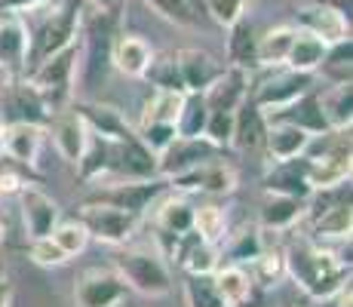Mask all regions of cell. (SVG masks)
<instances>
[{"instance_id": "39", "label": "cell", "mask_w": 353, "mask_h": 307, "mask_svg": "<svg viewBox=\"0 0 353 307\" xmlns=\"http://www.w3.org/2000/svg\"><path fill=\"white\" fill-rule=\"evenodd\" d=\"M203 135H206L209 141H215L219 148L228 145L230 135H234V111H209Z\"/></svg>"}, {"instance_id": "18", "label": "cell", "mask_w": 353, "mask_h": 307, "mask_svg": "<svg viewBox=\"0 0 353 307\" xmlns=\"http://www.w3.org/2000/svg\"><path fill=\"white\" fill-rule=\"evenodd\" d=\"M179 68H181L185 92H203L221 74V65L203 50H181L179 52Z\"/></svg>"}, {"instance_id": "4", "label": "cell", "mask_w": 353, "mask_h": 307, "mask_svg": "<svg viewBox=\"0 0 353 307\" xmlns=\"http://www.w3.org/2000/svg\"><path fill=\"white\" fill-rule=\"evenodd\" d=\"M77 71V40L68 43L65 50L46 56L40 65H34L28 71V83H34V90L50 101H62L68 95V86H71V77Z\"/></svg>"}, {"instance_id": "3", "label": "cell", "mask_w": 353, "mask_h": 307, "mask_svg": "<svg viewBox=\"0 0 353 307\" xmlns=\"http://www.w3.org/2000/svg\"><path fill=\"white\" fill-rule=\"evenodd\" d=\"M286 264H289L292 277H295L314 298L335 295L350 274V264L338 261V258H332L329 252L316 249V246H307V243L292 246L289 255H286Z\"/></svg>"}, {"instance_id": "21", "label": "cell", "mask_w": 353, "mask_h": 307, "mask_svg": "<svg viewBox=\"0 0 353 307\" xmlns=\"http://www.w3.org/2000/svg\"><path fill=\"white\" fill-rule=\"evenodd\" d=\"M151 46L145 37L139 34H126V37H114V50H111V65H117L123 74L141 77L145 68L151 65Z\"/></svg>"}, {"instance_id": "28", "label": "cell", "mask_w": 353, "mask_h": 307, "mask_svg": "<svg viewBox=\"0 0 353 307\" xmlns=\"http://www.w3.org/2000/svg\"><path fill=\"white\" fill-rule=\"evenodd\" d=\"M295 31L292 25H280V28L268 31L264 37H258V52H255V65H280L289 56V46L295 40Z\"/></svg>"}, {"instance_id": "5", "label": "cell", "mask_w": 353, "mask_h": 307, "mask_svg": "<svg viewBox=\"0 0 353 307\" xmlns=\"http://www.w3.org/2000/svg\"><path fill=\"white\" fill-rule=\"evenodd\" d=\"M108 169L126 179H151L157 175V157L139 135L126 129L117 139H108Z\"/></svg>"}, {"instance_id": "38", "label": "cell", "mask_w": 353, "mask_h": 307, "mask_svg": "<svg viewBox=\"0 0 353 307\" xmlns=\"http://www.w3.org/2000/svg\"><path fill=\"white\" fill-rule=\"evenodd\" d=\"M160 228L166 234H191L194 230V209L188 203H169L160 212Z\"/></svg>"}, {"instance_id": "48", "label": "cell", "mask_w": 353, "mask_h": 307, "mask_svg": "<svg viewBox=\"0 0 353 307\" xmlns=\"http://www.w3.org/2000/svg\"><path fill=\"white\" fill-rule=\"evenodd\" d=\"M6 298H10V277L0 268V307H6Z\"/></svg>"}, {"instance_id": "47", "label": "cell", "mask_w": 353, "mask_h": 307, "mask_svg": "<svg viewBox=\"0 0 353 307\" xmlns=\"http://www.w3.org/2000/svg\"><path fill=\"white\" fill-rule=\"evenodd\" d=\"M323 3H329L332 10H335V12H341V16L350 22V0H323Z\"/></svg>"}, {"instance_id": "27", "label": "cell", "mask_w": 353, "mask_h": 307, "mask_svg": "<svg viewBox=\"0 0 353 307\" xmlns=\"http://www.w3.org/2000/svg\"><path fill=\"white\" fill-rule=\"evenodd\" d=\"M323 117L329 123V129H350L353 117V90L350 83H335V90L320 95Z\"/></svg>"}, {"instance_id": "22", "label": "cell", "mask_w": 353, "mask_h": 307, "mask_svg": "<svg viewBox=\"0 0 353 307\" xmlns=\"http://www.w3.org/2000/svg\"><path fill=\"white\" fill-rule=\"evenodd\" d=\"M0 145L6 154L19 163H31L40 148V126L37 123H3L0 129Z\"/></svg>"}, {"instance_id": "34", "label": "cell", "mask_w": 353, "mask_h": 307, "mask_svg": "<svg viewBox=\"0 0 353 307\" xmlns=\"http://www.w3.org/2000/svg\"><path fill=\"white\" fill-rule=\"evenodd\" d=\"M215 289H219L221 301L230 307V304H240L243 298H249L252 286H249V277L243 274L240 268H225L219 277H215Z\"/></svg>"}, {"instance_id": "30", "label": "cell", "mask_w": 353, "mask_h": 307, "mask_svg": "<svg viewBox=\"0 0 353 307\" xmlns=\"http://www.w3.org/2000/svg\"><path fill=\"white\" fill-rule=\"evenodd\" d=\"M86 135H90V126L83 123L80 114H71V117L56 123V145H59V151H62L68 160H77V157L83 154Z\"/></svg>"}, {"instance_id": "33", "label": "cell", "mask_w": 353, "mask_h": 307, "mask_svg": "<svg viewBox=\"0 0 353 307\" xmlns=\"http://www.w3.org/2000/svg\"><path fill=\"white\" fill-rule=\"evenodd\" d=\"M185 292H188V307H228L221 301L219 289H215L212 274H191Z\"/></svg>"}, {"instance_id": "19", "label": "cell", "mask_w": 353, "mask_h": 307, "mask_svg": "<svg viewBox=\"0 0 353 307\" xmlns=\"http://www.w3.org/2000/svg\"><path fill=\"white\" fill-rule=\"evenodd\" d=\"M22 209H25V224H28L31 240L46 237L52 230V224L59 221V206L37 188H25L22 190Z\"/></svg>"}, {"instance_id": "35", "label": "cell", "mask_w": 353, "mask_h": 307, "mask_svg": "<svg viewBox=\"0 0 353 307\" xmlns=\"http://www.w3.org/2000/svg\"><path fill=\"white\" fill-rule=\"evenodd\" d=\"M301 212V200H295V197H286V194H276L274 200L264 203L261 209V218L268 228H286L292 224Z\"/></svg>"}, {"instance_id": "7", "label": "cell", "mask_w": 353, "mask_h": 307, "mask_svg": "<svg viewBox=\"0 0 353 307\" xmlns=\"http://www.w3.org/2000/svg\"><path fill=\"white\" fill-rule=\"evenodd\" d=\"M221 148L215 141H209L206 135H194V139H185V135H175L166 148H163V157L157 160V172L163 175H181L188 169H196L203 163H209Z\"/></svg>"}, {"instance_id": "43", "label": "cell", "mask_w": 353, "mask_h": 307, "mask_svg": "<svg viewBox=\"0 0 353 307\" xmlns=\"http://www.w3.org/2000/svg\"><path fill=\"white\" fill-rule=\"evenodd\" d=\"M31 258L37 264H46V268H50V264H65L68 261V255L62 249H59L56 243H52V237L46 234V237H37V240L31 243Z\"/></svg>"}, {"instance_id": "26", "label": "cell", "mask_w": 353, "mask_h": 307, "mask_svg": "<svg viewBox=\"0 0 353 307\" xmlns=\"http://www.w3.org/2000/svg\"><path fill=\"white\" fill-rule=\"evenodd\" d=\"M141 77L151 80L157 90L185 92V83H181V68H179V52H160V56H151V65L145 68Z\"/></svg>"}, {"instance_id": "40", "label": "cell", "mask_w": 353, "mask_h": 307, "mask_svg": "<svg viewBox=\"0 0 353 307\" xmlns=\"http://www.w3.org/2000/svg\"><path fill=\"white\" fill-rule=\"evenodd\" d=\"M145 3H151L163 19H169V22H175V25H194L196 22L191 0H145Z\"/></svg>"}, {"instance_id": "15", "label": "cell", "mask_w": 353, "mask_h": 307, "mask_svg": "<svg viewBox=\"0 0 353 307\" xmlns=\"http://www.w3.org/2000/svg\"><path fill=\"white\" fill-rule=\"evenodd\" d=\"M298 25H301L304 31L316 34V37L325 40V43H335V40L350 37V22L341 16V12L332 10L329 3H323V0H314V3L301 6V10H298Z\"/></svg>"}, {"instance_id": "42", "label": "cell", "mask_w": 353, "mask_h": 307, "mask_svg": "<svg viewBox=\"0 0 353 307\" xmlns=\"http://www.w3.org/2000/svg\"><path fill=\"white\" fill-rule=\"evenodd\" d=\"M194 228H200L203 240H215L219 234H225V215L219 212L215 206L209 209H200V212H194Z\"/></svg>"}, {"instance_id": "24", "label": "cell", "mask_w": 353, "mask_h": 307, "mask_svg": "<svg viewBox=\"0 0 353 307\" xmlns=\"http://www.w3.org/2000/svg\"><path fill=\"white\" fill-rule=\"evenodd\" d=\"M325 46H329V43H325V40H320L316 34L298 28V31H295V40H292V46H289L286 65L295 68V71H310V74H314L316 68H320L323 56H325Z\"/></svg>"}, {"instance_id": "13", "label": "cell", "mask_w": 353, "mask_h": 307, "mask_svg": "<svg viewBox=\"0 0 353 307\" xmlns=\"http://www.w3.org/2000/svg\"><path fill=\"white\" fill-rule=\"evenodd\" d=\"M25 56H28V25L22 12L0 10V68L12 74L25 71Z\"/></svg>"}, {"instance_id": "41", "label": "cell", "mask_w": 353, "mask_h": 307, "mask_svg": "<svg viewBox=\"0 0 353 307\" xmlns=\"http://www.w3.org/2000/svg\"><path fill=\"white\" fill-rule=\"evenodd\" d=\"M175 135H179V132H175V123H145L139 139L145 141L151 151H163V148H166Z\"/></svg>"}, {"instance_id": "1", "label": "cell", "mask_w": 353, "mask_h": 307, "mask_svg": "<svg viewBox=\"0 0 353 307\" xmlns=\"http://www.w3.org/2000/svg\"><path fill=\"white\" fill-rule=\"evenodd\" d=\"M114 37H117V16L114 10H99L83 19V46L77 52L80 61V86L83 90H96L105 83L108 71H111V50Z\"/></svg>"}, {"instance_id": "36", "label": "cell", "mask_w": 353, "mask_h": 307, "mask_svg": "<svg viewBox=\"0 0 353 307\" xmlns=\"http://www.w3.org/2000/svg\"><path fill=\"white\" fill-rule=\"evenodd\" d=\"M50 237H52V243H56L68 258L77 255V252H83V249H86V240H90V234H86V228H83L80 221H65V224H59L56 230H50Z\"/></svg>"}, {"instance_id": "23", "label": "cell", "mask_w": 353, "mask_h": 307, "mask_svg": "<svg viewBox=\"0 0 353 307\" xmlns=\"http://www.w3.org/2000/svg\"><path fill=\"white\" fill-rule=\"evenodd\" d=\"M264 145H268L270 157H276V160H289V157H298L304 148L310 145V132L292 126V123H268Z\"/></svg>"}, {"instance_id": "10", "label": "cell", "mask_w": 353, "mask_h": 307, "mask_svg": "<svg viewBox=\"0 0 353 307\" xmlns=\"http://www.w3.org/2000/svg\"><path fill=\"white\" fill-rule=\"evenodd\" d=\"M0 120L3 123H37L43 126L50 120L46 114V99L34 90V83L22 80V83H10L3 90V101H0Z\"/></svg>"}, {"instance_id": "29", "label": "cell", "mask_w": 353, "mask_h": 307, "mask_svg": "<svg viewBox=\"0 0 353 307\" xmlns=\"http://www.w3.org/2000/svg\"><path fill=\"white\" fill-rule=\"evenodd\" d=\"M206 117H209V108H206V101H203V92H188L185 99H181L179 117H175V132L185 135V139L203 135Z\"/></svg>"}, {"instance_id": "44", "label": "cell", "mask_w": 353, "mask_h": 307, "mask_svg": "<svg viewBox=\"0 0 353 307\" xmlns=\"http://www.w3.org/2000/svg\"><path fill=\"white\" fill-rule=\"evenodd\" d=\"M206 10L219 25H230V22H236V19L243 16L246 0H206Z\"/></svg>"}, {"instance_id": "2", "label": "cell", "mask_w": 353, "mask_h": 307, "mask_svg": "<svg viewBox=\"0 0 353 307\" xmlns=\"http://www.w3.org/2000/svg\"><path fill=\"white\" fill-rule=\"evenodd\" d=\"M80 10H83V0H62V3L52 6V12L40 16V22L34 25V28H28V56H25V71H31V68L40 65L46 56L65 50L68 43L77 40Z\"/></svg>"}, {"instance_id": "14", "label": "cell", "mask_w": 353, "mask_h": 307, "mask_svg": "<svg viewBox=\"0 0 353 307\" xmlns=\"http://www.w3.org/2000/svg\"><path fill=\"white\" fill-rule=\"evenodd\" d=\"M246 86H249L246 68L240 65L221 68L219 77L203 90V101H206L209 111H236V105L246 99Z\"/></svg>"}, {"instance_id": "17", "label": "cell", "mask_w": 353, "mask_h": 307, "mask_svg": "<svg viewBox=\"0 0 353 307\" xmlns=\"http://www.w3.org/2000/svg\"><path fill=\"white\" fill-rule=\"evenodd\" d=\"M268 184V190H274V194H286V197H295V200H304V197H310V181H307V157H301V160H295V157H289V160H280L274 166V172L264 179Z\"/></svg>"}, {"instance_id": "11", "label": "cell", "mask_w": 353, "mask_h": 307, "mask_svg": "<svg viewBox=\"0 0 353 307\" xmlns=\"http://www.w3.org/2000/svg\"><path fill=\"white\" fill-rule=\"evenodd\" d=\"M126 279L117 270L92 268L80 277L77 283V301L80 307H114L126 298Z\"/></svg>"}, {"instance_id": "8", "label": "cell", "mask_w": 353, "mask_h": 307, "mask_svg": "<svg viewBox=\"0 0 353 307\" xmlns=\"http://www.w3.org/2000/svg\"><path fill=\"white\" fill-rule=\"evenodd\" d=\"M264 120L268 123H292V126L304 129V132H329V123L323 117V105H320V92L307 90L298 99L286 101L276 108H261Z\"/></svg>"}, {"instance_id": "51", "label": "cell", "mask_w": 353, "mask_h": 307, "mask_svg": "<svg viewBox=\"0 0 353 307\" xmlns=\"http://www.w3.org/2000/svg\"><path fill=\"white\" fill-rule=\"evenodd\" d=\"M0 240H3V218H0Z\"/></svg>"}, {"instance_id": "50", "label": "cell", "mask_w": 353, "mask_h": 307, "mask_svg": "<svg viewBox=\"0 0 353 307\" xmlns=\"http://www.w3.org/2000/svg\"><path fill=\"white\" fill-rule=\"evenodd\" d=\"M92 3H96L99 10H114V6H117L120 0H92Z\"/></svg>"}, {"instance_id": "49", "label": "cell", "mask_w": 353, "mask_h": 307, "mask_svg": "<svg viewBox=\"0 0 353 307\" xmlns=\"http://www.w3.org/2000/svg\"><path fill=\"white\" fill-rule=\"evenodd\" d=\"M230 307H261V298H258L255 292H249V298H243L240 304H230Z\"/></svg>"}, {"instance_id": "12", "label": "cell", "mask_w": 353, "mask_h": 307, "mask_svg": "<svg viewBox=\"0 0 353 307\" xmlns=\"http://www.w3.org/2000/svg\"><path fill=\"white\" fill-rule=\"evenodd\" d=\"M314 90V74L310 71H276L270 80H264L258 86V92L252 95V101L258 108H276V105H286V101L298 99L301 92Z\"/></svg>"}, {"instance_id": "37", "label": "cell", "mask_w": 353, "mask_h": 307, "mask_svg": "<svg viewBox=\"0 0 353 307\" xmlns=\"http://www.w3.org/2000/svg\"><path fill=\"white\" fill-rule=\"evenodd\" d=\"M181 111V92H166L160 90L157 99H154V105L148 101V114H145V123H175ZM141 123V126H145Z\"/></svg>"}, {"instance_id": "32", "label": "cell", "mask_w": 353, "mask_h": 307, "mask_svg": "<svg viewBox=\"0 0 353 307\" xmlns=\"http://www.w3.org/2000/svg\"><path fill=\"white\" fill-rule=\"evenodd\" d=\"M77 114L83 117V123L92 129V132L105 135V139H117V135L126 132V123L120 120V114L114 108H96V105H77Z\"/></svg>"}, {"instance_id": "46", "label": "cell", "mask_w": 353, "mask_h": 307, "mask_svg": "<svg viewBox=\"0 0 353 307\" xmlns=\"http://www.w3.org/2000/svg\"><path fill=\"white\" fill-rule=\"evenodd\" d=\"M46 3V0H0V10H10V12H28L34 6Z\"/></svg>"}, {"instance_id": "6", "label": "cell", "mask_w": 353, "mask_h": 307, "mask_svg": "<svg viewBox=\"0 0 353 307\" xmlns=\"http://www.w3.org/2000/svg\"><path fill=\"white\" fill-rule=\"evenodd\" d=\"M120 277L126 279V286L145 292V295H166L172 289V279L169 270L163 268V261L157 255H148V252H126L117 258Z\"/></svg>"}, {"instance_id": "31", "label": "cell", "mask_w": 353, "mask_h": 307, "mask_svg": "<svg viewBox=\"0 0 353 307\" xmlns=\"http://www.w3.org/2000/svg\"><path fill=\"white\" fill-rule=\"evenodd\" d=\"M350 59H353V43L350 37H344L325 46L320 68L325 71V77L335 80V83H350Z\"/></svg>"}, {"instance_id": "20", "label": "cell", "mask_w": 353, "mask_h": 307, "mask_svg": "<svg viewBox=\"0 0 353 307\" xmlns=\"http://www.w3.org/2000/svg\"><path fill=\"white\" fill-rule=\"evenodd\" d=\"M264 132H268V123H264L261 108L252 99H243L234 111V135H230V141L236 148H258L264 145Z\"/></svg>"}, {"instance_id": "16", "label": "cell", "mask_w": 353, "mask_h": 307, "mask_svg": "<svg viewBox=\"0 0 353 307\" xmlns=\"http://www.w3.org/2000/svg\"><path fill=\"white\" fill-rule=\"evenodd\" d=\"M163 190V181H141V184H120L114 190H99L96 197H90L86 203H105V206L126 209L132 215H141L145 206Z\"/></svg>"}, {"instance_id": "25", "label": "cell", "mask_w": 353, "mask_h": 307, "mask_svg": "<svg viewBox=\"0 0 353 307\" xmlns=\"http://www.w3.org/2000/svg\"><path fill=\"white\" fill-rule=\"evenodd\" d=\"M230 28V40H228V52H230V61L240 68L246 65H255V52H258V31H255V22L246 16H240L236 22L228 25Z\"/></svg>"}, {"instance_id": "9", "label": "cell", "mask_w": 353, "mask_h": 307, "mask_svg": "<svg viewBox=\"0 0 353 307\" xmlns=\"http://www.w3.org/2000/svg\"><path fill=\"white\" fill-rule=\"evenodd\" d=\"M80 224L90 237H99L105 243H123L135 228V215L117 206H105V203H83Z\"/></svg>"}, {"instance_id": "45", "label": "cell", "mask_w": 353, "mask_h": 307, "mask_svg": "<svg viewBox=\"0 0 353 307\" xmlns=\"http://www.w3.org/2000/svg\"><path fill=\"white\" fill-rule=\"evenodd\" d=\"M261 255V249H258V240L255 237H243L240 240V246H236L234 252H230V258H234V261H249V258H258Z\"/></svg>"}]
</instances>
